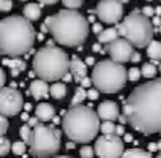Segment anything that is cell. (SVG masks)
I'll return each instance as SVG.
<instances>
[{"mask_svg":"<svg viewBox=\"0 0 161 158\" xmlns=\"http://www.w3.org/2000/svg\"><path fill=\"white\" fill-rule=\"evenodd\" d=\"M128 73L123 63L115 60H101L93 65L92 81L93 86L103 93H115L126 84Z\"/></svg>","mask_w":161,"mask_h":158,"instance_id":"6","label":"cell"},{"mask_svg":"<svg viewBox=\"0 0 161 158\" xmlns=\"http://www.w3.org/2000/svg\"><path fill=\"white\" fill-rule=\"evenodd\" d=\"M155 11H156V14H158V16H161V5H159V7H156V8H155Z\"/></svg>","mask_w":161,"mask_h":158,"instance_id":"50","label":"cell"},{"mask_svg":"<svg viewBox=\"0 0 161 158\" xmlns=\"http://www.w3.org/2000/svg\"><path fill=\"white\" fill-rule=\"evenodd\" d=\"M97 16L104 24H117L123 18V3L120 0H100L97 8Z\"/></svg>","mask_w":161,"mask_h":158,"instance_id":"11","label":"cell"},{"mask_svg":"<svg viewBox=\"0 0 161 158\" xmlns=\"http://www.w3.org/2000/svg\"><path fill=\"white\" fill-rule=\"evenodd\" d=\"M142 13H144L145 16H148V18H152L153 14H156V11H155V8H153V7H150V5H147V7H144V8H142Z\"/></svg>","mask_w":161,"mask_h":158,"instance_id":"34","label":"cell"},{"mask_svg":"<svg viewBox=\"0 0 161 158\" xmlns=\"http://www.w3.org/2000/svg\"><path fill=\"white\" fill-rule=\"evenodd\" d=\"M158 30H159V33H161V25H159V29H158Z\"/></svg>","mask_w":161,"mask_h":158,"instance_id":"56","label":"cell"},{"mask_svg":"<svg viewBox=\"0 0 161 158\" xmlns=\"http://www.w3.org/2000/svg\"><path fill=\"white\" fill-rule=\"evenodd\" d=\"M24 109H25V111H30V109H32V104H30V103H25V104H24Z\"/></svg>","mask_w":161,"mask_h":158,"instance_id":"49","label":"cell"},{"mask_svg":"<svg viewBox=\"0 0 161 158\" xmlns=\"http://www.w3.org/2000/svg\"><path fill=\"white\" fill-rule=\"evenodd\" d=\"M47 82L49 81H46V79H35V81L30 84V93H32V97L38 101V100H43V98H46L47 95H49V92H51V87L47 86Z\"/></svg>","mask_w":161,"mask_h":158,"instance_id":"14","label":"cell"},{"mask_svg":"<svg viewBox=\"0 0 161 158\" xmlns=\"http://www.w3.org/2000/svg\"><path fill=\"white\" fill-rule=\"evenodd\" d=\"M120 37L126 38L136 48H147L153 40V22L148 16L142 13V10H134L117 25Z\"/></svg>","mask_w":161,"mask_h":158,"instance_id":"7","label":"cell"},{"mask_svg":"<svg viewBox=\"0 0 161 158\" xmlns=\"http://www.w3.org/2000/svg\"><path fill=\"white\" fill-rule=\"evenodd\" d=\"M86 98H87V90H86L84 86H80V87H77V89L74 90V95H73L69 104H71V106H77V104L82 103Z\"/></svg>","mask_w":161,"mask_h":158,"instance_id":"23","label":"cell"},{"mask_svg":"<svg viewBox=\"0 0 161 158\" xmlns=\"http://www.w3.org/2000/svg\"><path fill=\"white\" fill-rule=\"evenodd\" d=\"M98 116L101 120H117L119 116H120V109L117 106V103L108 100V101H103L100 106H98Z\"/></svg>","mask_w":161,"mask_h":158,"instance_id":"13","label":"cell"},{"mask_svg":"<svg viewBox=\"0 0 161 158\" xmlns=\"http://www.w3.org/2000/svg\"><path fill=\"white\" fill-rule=\"evenodd\" d=\"M52 122H54V123H58V122H60V119H58V117H54V119H52Z\"/></svg>","mask_w":161,"mask_h":158,"instance_id":"52","label":"cell"},{"mask_svg":"<svg viewBox=\"0 0 161 158\" xmlns=\"http://www.w3.org/2000/svg\"><path fill=\"white\" fill-rule=\"evenodd\" d=\"M120 2H122V3H128V2H130V0H120Z\"/></svg>","mask_w":161,"mask_h":158,"instance_id":"53","label":"cell"},{"mask_svg":"<svg viewBox=\"0 0 161 158\" xmlns=\"http://www.w3.org/2000/svg\"><path fill=\"white\" fill-rule=\"evenodd\" d=\"M25 141H16V142H13V145H11V152L14 153V155H24L25 153Z\"/></svg>","mask_w":161,"mask_h":158,"instance_id":"28","label":"cell"},{"mask_svg":"<svg viewBox=\"0 0 161 158\" xmlns=\"http://www.w3.org/2000/svg\"><path fill=\"white\" fill-rule=\"evenodd\" d=\"M11 142H10V139H7L5 136H2L0 138V155L2 156H7L10 152H11Z\"/></svg>","mask_w":161,"mask_h":158,"instance_id":"26","label":"cell"},{"mask_svg":"<svg viewBox=\"0 0 161 158\" xmlns=\"http://www.w3.org/2000/svg\"><path fill=\"white\" fill-rule=\"evenodd\" d=\"M159 134H161V133H159Z\"/></svg>","mask_w":161,"mask_h":158,"instance_id":"59","label":"cell"},{"mask_svg":"<svg viewBox=\"0 0 161 158\" xmlns=\"http://www.w3.org/2000/svg\"><path fill=\"white\" fill-rule=\"evenodd\" d=\"M152 152L150 150H142L139 147H133V149H126L123 152V158H150Z\"/></svg>","mask_w":161,"mask_h":158,"instance_id":"21","label":"cell"},{"mask_svg":"<svg viewBox=\"0 0 161 158\" xmlns=\"http://www.w3.org/2000/svg\"><path fill=\"white\" fill-rule=\"evenodd\" d=\"M95 14H97V13H95ZM95 14H90V16H89V22H93V21H95Z\"/></svg>","mask_w":161,"mask_h":158,"instance_id":"51","label":"cell"},{"mask_svg":"<svg viewBox=\"0 0 161 158\" xmlns=\"http://www.w3.org/2000/svg\"><path fill=\"white\" fill-rule=\"evenodd\" d=\"M158 68H159V71H161V63H159V66H158Z\"/></svg>","mask_w":161,"mask_h":158,"instance_id":"57","label":"cell"},{"mask_svg":"<svg viewBox=\"0 0 161 158\" xmlns=\"http://www.w3.org/2000/svg\"><path fill=\"white\" fill-rule=\"evenodd\" d=\"M156 65V62L155 63H145L144 66H142V77H145V79H153L155 76H156V71L159 70V68H156L155 66Z\"/></svg>","mask_w":161,"mask_h":158,"instance_id":"25","label":"cell"},{"mask_svg":"<svg viewBox=\"0 0 161 158\" xmlns=\"http://www.w3.org/2000/svg\"><path fill=\"white\" fill-rule=\"evenodd\" d=\"M139 60H141V54H139V52H134V54H133L131 62H139Z\"/></svg>","mask_w":161,"mask_h":158,"instance_id":"45","label":"cell"},{"mask_svg":"<svg viewBox=\"0 0 161 158\" xmlns=\"http://www.w3.org/2000/svg\"><path fill=\"white\" fill-rule=\"evenodd\" d=\"M62 128L65 136L76 144H89L101 130L100 116L93 109L77 104L71 106L62 119Z\"/></svg>","mask_w":161,"mask_h":158,"instance_id":"4","label":"cell"},{"mask_svg":"<svg viewBox=\"0 0 161 158\" xmlns=\"http://www.w3.org/2000/svg\"><path fill=\"white\" fill-rule=\"evenodd\" d=\"M11 8H13V2H11V0H0V10H2L3 13H8Z\"/></svg>","mask_w":161,"mask_h":158,"instance_id":"33","label":"cell"},{"mask_svg":"<svg viewBox=\"0 0 161 158\" xmlns=\"http://www.w3.org/2000/svg\"><path fill=\"white\" fill-rule=\"evenodd\" d=\"M69 71L73 73L74 79H76V82H80L82 79L87 76V63L82 62L79 57H73L71 62H69Z\"/></svg>","mask_w":161,"mask_h":158,"instance_id":"15","label":"cell"},{"mask_svg":"<svg viewBox=\"0 0 161 158\" xmlns=\"http://www.w3.org/2000/svg\"><path fill=\"white\" fill-rule=\"evenodd\" d=\"M38 2H41L43 5H55L58 0H38Z\"/></svg>","mask_w":161,"mask_h":158,"instance_id":"41","label":"cell"},{"mask_svg":"<svg viewBox=\"0 0 161 158\" xmlns=\"http://www.w3.org/2000/svg\"><path fill=\"white\" fill-rule=\"evenodd\" d=\"M86 63H87V65H93V63H95V59H93V57H87Z\"/></svg>","mask_w":161,"mask_h":158,"instance_id":"46","label":"cell"},{"mask_svg":"<svg viewBox=\"0 0 161 158\" xmlns=\"http://www.w3.org/2000/svg\"><path fill=\"white\" fill-rule=\"evenodd\" d=\"M51 95L55 98V100H62V98H65V95H66V86L63 84V82H54L52 86H51Z\"/></svg>","mask_w":161,"mask_h":158,"instance_id":"22","label":"cell"},{"mask_svg":"<svg viewBox=\"0 0 161 158\" xmlns=\"http://www.w3.org/2000/svg\"><path fill=\"white\" fill-rule=\"evenodd\" d=\"M35 116L40 119V122H51L55 117V109L51 103H40L35 109Z\"/></svg>","mask_w":161,"mask_h":158,"instance_id":"16","label":"cell"},{"mask_svg":"<svg viewBox=\"0 0 161 158\" xmlns=\"http://www.w3.org/2000/svg\"><path fill=\"white\" fill-rule=\"evenodd\" d=\"M22 14L29 19V21H38L40 16H41V8L36 5V3H27L22 10Z\"/></svg>","mask_w":161,"mask_h":158,"instance_id":"18","label":"cell"},{"mask_svg":"<svg viewBox=\"0 0 161 158\" xmlns=\"http://www.w3.org/2000/svg\"><path fill=\"white\" fill-rule=\"evenodd\" d=\"M19 134H21V139L25 141V142L30 145V142H32V139H33V127H30L29 123L22 125L21 130H19Z\"/></svg>","mask_w":161,"mask_h":158,"instance_id":"24","label":"cell"},{"mask_svg":"<svg viewBox=\"0 0 161 158\" xmlns=\"http://www.w3.org/2000/svg\"><path fill=\"white\" fill-rule=\"evenodd\" d=\"M92 30H93L97 35H100V33L103 32V29H101V24H100V22H93V25H92Z\"/></svg>","mask_w":161,"mask_h":158,"instance_id":"36","label":"cell"},{"mask_svg":"<svg viewBox=\"0 0 161 158\" xmlns=\"http://www.w3.org/2000/svg\"><path fill=\"white\" fill-rule=\"evenodd\" d=\"M0 127H2V128H0V136H5L7 134V131H8V117L7 116H0Z\"/></svg>","mask_w":161,"mask_h":158,"instance_id":"31","label":"cell"},{"mask_svg":"<svg viewBox=\"0 0 161 158\" xmlns=\"http://www.w3.org/2000/svg\"><path fill=\"white\" fill-rule=\"evenodd\" d=\"M24 97L14 87H2L0 90V114L7 117L18 116L24 108Z\"/></svg>","mask_w":161,"mask_h":158,"instance_id":"10","label":"cell"},{"mask_svg":"<svg viewBox=\"0 0 161 158\" xmlns=\"http://www.w3.org/2000/svg\"><path fill=\"white\" fill-rule=\"evenodd\" d=\"M98 95H100V90L97 87L95 89H89V92H87V98H90V100H97Z\"/></svg>","mask_w":161,"mask_h":158,"instance_id":"35","label":"cell"},{"mask_svg":"<svg viewBox=\"0 0 161 158\" xmlns=\"http://www.w3.org/2000/svg\"><path fill=\"white\" fill-rule=\"evenodd\" d=\"M21 119H22L24 122H29V114H27V112H24V114L21 116Z\"/></svg>","mask_w":161,"mask_h":158,"instance_id":"48","label":"cell"},{"mask_svg":"<svg viewBox=\"0 0 161 158\" xmlns=\"http://www.w3.org/2000/svg\"><path fill=\"white\" fill-rule=\"evenodd\" d=\"M90 84H93V81H92V77H87V76L80 81V86H84V87H90Z\"/></svg>","mask_w":161,"mask_h":158,"instance_id":"37","label":"cell"},{"mask_svg":"<svg viewBox=\"0 0 161 158\" xmlns=\"http://www.w3.org/2000/svg\"><path fill=\"white\" fill-rule=\"evenodd\" d=\"M69 62L71 60L68 59L66 52H63V49L47 44L46 48H41L35 52L32 65L38 77L55 82L58 79H63V76L69 71Z\"/></svg>","mask_w":161,"mask_h":158,"instance_id":"5","label":"cell"},{"mask_svg":"<svg viewBox=\"0 0 161 158\" xmlns=\"http://www.w3.org/2000/svg\"><path fill=\"white\" fill-rule=\"evenodd\" d=\"M101 44H103V43H100V41H98L97 44H93V51H95V52H100V51H103V49H101Z\"/></svg>","mask_w":161,"mask_h":158,"instance_id":"44","label":"cell"},{"mask_svg":"<svg viewBox=\"0 0 161 158\" xmlns=\"http://www.w3.org/2000/svg\"><path fill=\"white\" fill-rule=\"evenodd\" d=\"M158 156H159V158H161V150H159V153H158Z\"/></svg>","mask_w":161,"mask_h":158,"instance_id":"55","label":"cell"},{"mask_svg":"<svg viewBox=\"0 0 161 158\" xmlns=\"http://www.w3.org/2000/svg\"><path fill=\"white\" fill-rule=\"evenodd\" d=\"M36 33L25 16H8L0 21V49L7 57L25 55L33 43Z\"/></svg>","mask_w":161,"mask_h":158,"instance_id":"2","label":"cell"},{"mask_svg":"<svg viewBox=\"0 0 161 158\" xmlns=\"http://www.w3.org/2000/svg\"><path fill=\"white\" fill-rule=\"evenodd\" d=\"M60 138H62V133L55 127L38 123L36 127H33V139L30 142V153L40 158L57 155L62 145Z\"/></svg>","mask_w":161,"mask_h":158,"instance_id":"8","label":"cell"},{"mask_svg":"<svg viewBox=\"0 0 161 158\" xmlns=\"http://www.w3.org/2000/svg\"><path fill=\"white\" fill-rule=\"evenodd\" d=\"M152 22H153V25H158V27H159V25H161V18L156 14V16L152 19Z\"/></svg>","mask_w":161,"mask_h":158,"instance_id":"42","label":"cell"},{"mask_svg":"<svg viewBox=\"0 0 161 158\" xmlns=\"http://www.w3.org/2000/svg\"><path fill=\"white\" fill-rule=\"evenodd\" d=\"M79 155L82 156V158H92V156L97 155V153H95V149H92L90 145L84 144L82 147H80V150H79Z\"/></svg>","mask_w":161,"mask_h":158,"instance_id":"29","label":"cell"},{"mask_svg":"<svg viewBox=\"0 0 161 158\" xmlns=\"http://www.w3.org/2000/svg\"><path fill=\"white\" fill-rule=\"evenodd\" d=\"M158 149H159V150H161V141H159V142H158Z\"/></svg>","mask_w":161,"mask_h":158,"instance_id":"54","label":"cell"},{"mask_svg":"<svg viewBox=\"0 0 161 158\" xmlns=\"http://www.w3.org/2000/svg\"><path fill=\"white\" fill-rule=\"evenodd\" d=\"M125 144L123 139L112 133V134H103L95 141V153L100 158H119L123 156Z\"/></svg>","mask_w":161,"mask_h":158,"instance_id":"9","label":"cell"},{"mask_svg":"<svg viewBox=\"0 0 161 158\" xmlns=\"http://www.w3.org/2000/svg\"><path fill=\"white\" fill-rule=\"evenodd\" d=\"M106 52L111 55L112 60L120 62V63H126L133 59V43H130L126 38H115L114 41L108 43L106 46Z\"/></svg>","mask_w":161,"mask_h":158,"instance_id":"12","label":"cell"},{"mask_svg":"<svg viewBox=\"0 0 161 158\" xmlns=\"http://www.w3.org/2000/svg\"><path fill=\"white\" fill-rule=\"evenodd\" d=\"M148 150H150V152H156V150H159V149H158V144L150 142V144H148Z\"/></svg>","mask_w":161,"mask_h":158,"instance_id":"43","label":"cell"},{"mask_svg":"<svg viewBox=\"0 0 161 158\" xmlns=\"http://www.w3.org/2000/svg\"><path fill=\"white\" fill-rule=\"evenodd\" d=\"M38 120H40V119H38V117L35 116V117H32V119H29V122H27V123H29L30 127H36V125H38Z\"/></svg>","mask_w":161,"mask_h":158,"instance_id":"39","label":"cell"},{"mask_svg":"<svg viewBox=\"0 0 161 158\" xmlns=\"http://www.w3.org/2000/svg\"><path fill=\"white\" fill-rule=\"evenodd\" d=\"M115 134H119V136L125 134V127H123V125H119V127L115 128Z\"/></svg>","mask_w":161,"mask_h":158,"instance_id":"40","label":"cell"},{"mask_svg":"<svg viewBox=\"0 0 161 158\" xmlns=\"http://www.w3.org/2000/svg\"><path fill=\"white\" fill-rule=\"evenodd\" d=\"M123 136H125V141H126V142H131V141H133V136H131V134H126V133H125Z\"/></svg>","mask_w":161,"mask_h":158,"instance_id":"47","label":"cell"},{"mask_svg":"<svg viewBox=\"0 0 161 158\" xmlns=\"http://www.w3.org/2000/svg\"><path fill=\"white\" fill-rule=\"evenodd\" d=\"M5 81H7V77H5V70H0V86H5Z\"/></svg>","mask_w":161,"mask_h":158,"instance_id":"38","label":"cell"},{"mask_svg":"<svg viewBox=\"0 0 161 158\" xmlns=\"http://www.w3.org/2000/svg\"><path fill=\"white\" fill-rule=\"evenodd\" d=\"M115 128H117V125L114 123V120H103V123H101L103 134H112V133H115Z\"/></svg>","mask_w":161,"mask_h":158,"instance_id":"27","label":"cell"},{"mask_svg":"<svg viewBox=\"0 0 161 158\" xmlns=\"http://www.w3.org/2000/svg\"><path fill=\"white\" fill-rule=\"evenodd\" d=\"M142 76V71H139V68H136V66H133L130 71H128V79L130 81H139V77Z\"/></svg>","mask_w":161,"mask_h":158,"instance_id":"32","label":"cell"},{"mask_svg":"<svg viewBox=\"0 0 161 158\" xmlns=\"http://www.w3.org/2000/svg\"><path fill=\"white\" fill-rule=\"evenodd\" d=\"M119 35H120V32H119V29H115V27L104 29V30H103V32L98 35V41H100V43H104V44H108V43L114 41L115 38H119Z\"/></svg>","mask_w":161,"mask_h":158,"instance_id":"19","label":"cell"},{"mask_svg":"<svg viewBox=\"0 0 161 158\" xmlns=\"http://www.w3.org/2000/svg\"><path fill=\"white\" fill-rule=\"evenodd\" d=\"M128 125L142 134L161 133V77L136 87L123 104Z\"/></svg>","mask_w":161,"mask_h":158,"instance_id":"1","label":"cell"},{"mask_svg":"<svg viewBox=\"0 0 161 158\" xmlns=\"http://www.w3.org/2000/svg\"><path fill=\"white\" fill-rule=\"evenodd\" d=\"M21 2H25V0H21Z\"/></svg>","mask_w":161,"mask_h":158,"instance_id":"58","label":"cell"},{"mask_svg":"<svg viewBox=\"0 0 161 158\" xmlns=\"http://www.w3.org/2000/svg\"><path fill=\"white\" fill-rule=\"evenodd\" d=\"M63 5L69 10H77L84 5V0H62Z\"/></svg>","mask_w":161,"mask_h":158,"instance_id":"30","label":"cell"},{"mask_svg":"<svg viewBox=\"0 0 161 158\" xmlns=\"http://www.w3.org/2000/svg\"><path fill=\"white\" fill-rule=\"evenodd\" d=\"M147 55L153 60V62H159L161 60V43L159 41H150L147 46Z\"/></svg>","mask_w":161,"mask_h":158,"instance_id":"20","label":"cell"},{"mask_svg":"<svg viewBox=\"0 0 161 158\" xmlns=\"http://www.w3.org/2000/svg\"><path fill=\"white\" fill-rule=\"evenodd\" d=\"M3 65H7L10 68L11 76H19L22 71H25V66H27L25 62L21 57H10V59H7V55L3 59Z\"/></svg>","mask_w":161,"mask_h":158,"instance_id":"17","label":"cell"},{"mask_svg":"<svg viewBox=\"0 0 161 158\" xmlns=\"http://www.w3.org/2000/svg\"><path fill=\"white\" fill-rule=\"evenodd\" d=\"M44 24L49 27L54 41L66 48L80 46L89 35V21L76 10L69 8L47 16Z\"/></svg>","mask_w":161,"mask_h":158,"instance_id":"3","label":"cell"}]
</instances>
